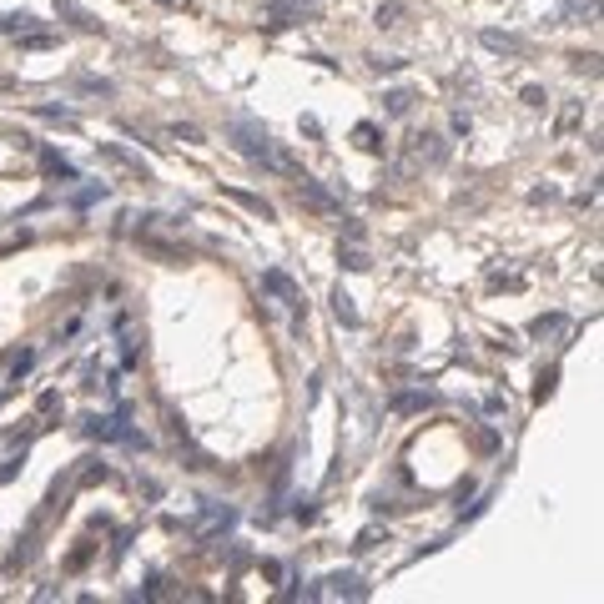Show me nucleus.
<instances>
[{
    "label": "nucleus",
    "instance_id": "5",
    "mask_svg": "<svg viewBox=\"0 0 604 604\" xmlns=\"http://www.w3.org/2000/svg\"><path fill=\"white\" fill-rule=\"evenodd\" d=\"M327 584H333V589H327V594H348V599H363V594H368L358 574H333V579H327Z\"/></svg>",
    "mask_w": 604,
    "mask_h": 604
},
{
    "label": "nucleus",
    "instance_id": "17",
    "mask_svg": "<svg viewBox=\"0 0 604 604\" xmlns=\"http://www.w3.org/2000/svg\"><path fill=\"white\" fill-rule=\"evenodd\" d=\"M549 393H554V373H544V378H539V388H534V398H549Z\"/></svg>",
    "mask_w": 604,
    "mask_h": 604
},
{
    "label": "nucleus",
    "instance_id": "11",
    "mask_svg": "<svg viewBox=\"0 0 604 604\" xmlns=\"http://www.w3.org/2000/svg\"><path fill=\"white\" fill-rule=\"evenodd\" d=\"M338 257H343V267H353V272H368V267H373V262H368V252H363V247H343V252H338Z\"/></svg>",
    "mask_w": 604,
    "mask_h": 604
},
{
    "label": "nucleus",
    "instance_id": "4",
    "mask_svg": "<svg viewBox=\"0 0 604 604\" xmlns=\"http://www.w3.org/2000/svg\"><path fill=\"white\" fill-rule=\"evenodd\" d=\"M227 197H232L237 207H247V212H257V216H262V222H272V216H278V212H272V202H262V197H252V192H237V187H227Z\"/></svg>",
    "mask_w": 604,
    "mask_h": 604
},
{
    "label": "nucleus",
    "instance_id": "14",
    "mask_svg": "<svg viewBox=\"0 0 604 604\" xmlns=\"http://www.w3.org/2000/svg\"><path fill=\"white\" fill-rule=\"evenodd\" d=\"M428 403H433V393H403V398H393V408H403V413L408 408H428Z\"/></svg>",
    "mask_w": 604,
    "mask_h": 604
},
{
    "label": "nucleus",
    "instance_id": "1",
    "mask_svg": "<svg viewBox=\"0 0 604 604\" xmlns=\"http://www.w3.org/2000/svg\"><path fill=\"white\" fill-rule=\"evenodd\" d=\"M297 197H302V202H307L312 212H327V216H338V212H343V207H338L333 197H327V192H322V187H317V182L307 177V172H297Z\"/></svg>",
    "mask_w": 604,
    "mask_h": 604
},
{
    "label": "nucleus",
    "instance_id": "10",
    "mask_svg": "<svg viewBox=\"0 0 604 604\" xmlns=\"http://www.w3.org/2000/svg\"><path fill=\"white\" fill-rule=\"evenodd\" d=\"M333 312H338V322H348V327H358V312H353V297H348L343 287L333 292Z\"/></svg>",
    "mask_w": 604,
    "mask_h": 604
},
{
    "label": "nucleus",
    "instance_id": "7",
    "mask_svg": "<svg viewBox=\"0 0 604 604\" xmlns=\"http://www.w3.org/2000/svg\"><path fill=\"white\" fill-rule=\"evenodd\" d=\"M353 141H358L363 151H383V131H378L373 121H363V126H353Z\"/></svg>",
    "mask_w": 604,
    "mask_h": 604
},
{
    "label": "nucleus",
    "instance_id": "3",
    "mask_svg": "<svg viewBox=\"0 0 604 604\" xmlns=\"http://www.w3.org/2000/svg\"><path fill=\"white\" fill-rule=\"evenodd\" d=\"M101 156L111 161V167H121V172H131V177H141V182H151V172L141 167V161L131 156V151H121V146H101Z\"/></svg>",
    "mask_w": 604,
    "mask_h": 604
},
{
    "label": "nucleus",
    "instance_id": "18",
    "mask_svg": "<svg viewBox=\"0 0 604 604\" xmlns=\"http://www.w3.org/2000/svg\"><path fill=\"white\" fill-rule=\"evenodd\" d=\"M172 136H182V141H202V131H197V126H182V121L172 126Z\"/></svg>",
    "mask_w": 604,
    "mask_h": 604
},
{
    "label": "nucleus",
    "instance_id": "8",
    "mask_svg": "<svg viewBox=\"0 0 604 604\" xmlns=\"http://www.w3.org/2000/svg\"><path fill=\"white\" fill-rule=\"evenodd\" d=\"M564 327H569V322H564V312H549V317H539V322H534V338H559Z\"/></svg>",
    "mask_w": 604,
    "mask_h": 604
},
{
    "label": "nucleus",
    "instance_id": "19",
    "mask_svg": "<svg viewBox=\"0 0 604 604\" xmlns=\"http://www.w3.org/2000/svg\"><path fill=\"white\" fill-rule=\"evenodd\" d=\"M156 6H172V11H187V0H156Z\"/></svg>",
    "mask_w": 604,
    "mask_h": 604
},
{
    "label": "nucleus",
    "instance_id": "6",
    "mask_svg": "<svg viewBox=\"0 0 604 604\" xmlns=\"http://www.w3.org/2000/svg\"><path fill=\"white\" fill-rule=\"evenodd\" d=\"M483 45H488V50H504V56H519V50H524V45H519L514 35H504V31H483Z\"/></svg>",
    "mask_w": 604,
    "mask_h": 604
},
{
    "label": "nucleus",
    "instance_id": "2",
    "mask_svg": "<svg viewBox=\"0 0 604 604\" xmlns=\"http://www.w3.org/2000/svg\"><path fill=\"white\" fill-rule=\"evenodd\" d=\"M262 287L278 297V302H287V307H297V302H302V292H297V282L287 278V272H262Z\"/></svg>",
    "mask_w": 604,
    "mask_h": 604
},
{
    "label": "nucleus",
    "instance_id": "9",
    "mask_svg": "<svg viewBox=\"0 0 604 604\" xmlns=\"http://www.w3.org/2000/svg\"><path fill=\"white\" fill-rule=\"evenodd\" d=\"M56 11H61V16H66L76 31H96V21H91L86 11H76V0H56Z\"/></svg>",
    "mask_w": 604,
    "mask_h": 604
},
{
    "label": "nucleus",
    "instance_id": "12",
    "mask_svg": "<svg viewBox=\"0 0 604 604\" xmlns=\"http://www.w3.org/2000/svg\"><path fill=\"white\" fill-rule=\"evenodd\" d=\"M40 167H45L50 177H76V172H71V161H61L56 151H45V156H40Z\"/></svg>",
    "mask_w": 604,
    "mask_h": 604
},
{
    "label": "nucleus",
    "instance_id": "13",
    "mask_svg": "<svg viewBox=\"0 0 604 604\" xmlns=\"http://www.w3.org/2000/svg\"><path fill=\"white\" fill-rule=\"evenodd\" d=\"M383 101H388V116H403L408 106H413V96H408V91H388Z\"/></svg>",
    "mask_w": 604,
    "mask_h": 604
},
{
    "label": "nucleus",
    "instance_id": "15",
    "mask_svg": "<svg viewBox=\"0 0 604 604\" xmlns=\"http://www.w3.org/2000/svg\"><path fill=\"white\" fill-rule=\"evenodd\" d=\"M398 16H403V6L393 0V6H383V11H378V26H398Z\"/></svg>",
    "mask_w": 604,
    "mask_h": 604
},
{
    "label": "nucleus",
    "instance_id": "16",
    "mask_svg": "<svg viewBox=\"0 0 604 604\" xmlns=\"http://www.w3.org/2000/svg\"><path fill=\"white\" fill-rule=\"evenodd\" d=\"M40 116H45V121H76L66 106H40Z\"/></svg>",
    "mask_w": 604,
    "mask_h": 604
}]
</instances>
